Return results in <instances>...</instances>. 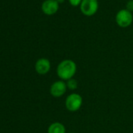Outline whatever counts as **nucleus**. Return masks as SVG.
<instances>
[{
    "instance_id": "8",
    "label": "nucleus",
    "mask_w": 133,
    "mask_h": 133,
    "mask_svg": "<svg viewBox=\"0 0 133 133\" xmlns=\"http://www.w3.org/2000/svg\"><path fill=\"white\" fill-rule=\"evenodd\" d=\"M48 133H66V128L62 123L54 122L49 126Z\"/></svg>"
},
{
    "instance_id": "11",
    "label": "nucleus",
    "mask_w": 133,
    "mask_h": 133,
    "mask_svg": "<svg viewBox=\"0 0 133 133\" xmlns=\"http://www.w3.org/2000/svg\"><path fill=\"white\" fill-rule=\"evenodd\" d=\"M82 0H69V3L72 6H80Z\"/></svg>"
},
{
    "instance_id": "3",
    "label": "nucleus",
    "mask_w": 133,
    "mask_h": 133,
    "mask_svg": "<svg viewBox=\"0 0 133 133\" xmlns=\"http://www.w3.org/2000/svg\"><path fill=\"white\" fill-rule=\"evenodd\" d=\"M115 21L117 24L121 28H128L129 27L133 21L132 13L129 12L126 9L119 10L115 17Z\"/></svg>"
},
{
    "instance_id": "4",
    "label": "nucleus",
    "mask_w": 133,
    "mask_h": 133,
    "mask_svg": "<svg viewBox=\"0 0 133 133\" xmlns=\"http://www.w3.org/2000/svg\"><path fill=\"white\" fill-rule=\"evenodd\" d=\"M99 9L98 0H82L80 10L86 17H92L96 14Z\"/></svg>"
},
{
    "instance_id": "7",
    "label": "nucleus",
    "mask_w": 133,
    "mask_h": 133,
    "mask_svg": "<svg viewBox=\"0 0 133 133\" xmlns=\"http://www.w3.org/2000/svg\"><path fill=\"white\" fill-rule=\"evenodd\" d=\"M59 10V3L56 0H45L42 5V10L46 15H53Z\"/></svg>"
},
{
    "instance_id": "2",
    "label": "nucleus",
    "mask_w": 133,
    "mask_h": 133,
    "mask_svg": "<svg viewBox=\"0 0 133 133\" xmlns=\"http://www.w3.org/2000/svg\"><path fill=\"white\" fill-rule=\"evenodd\" d=\"M83 103V99L78 93H71L65 100L66 108L71 112H75L80 110Z\"/></svg>"
},
{
    "instance_id": "5",
    "label": "nucleus",
    "mask_w": 133,
    "mask_h": 133,
    "mask_svg": "<svg viewBox=\"0 0 133 133\" xmlns=\"http://www.w3.org/2000/svg\"><path fill=\"white\" fill-rule=\"evenodd\" d=\"M68 89L66 84L64 81L59 80L54 82L50 86V94L55 98H59L63 96Z\"/></svg>"
},
{
    "instance_id": "10",
    "label": "nucleus",
    "mask_w": 133,
    "mask_h": 133,
    "mask_svg": "<svg viewBox=\"0 0 133 133\" xmlns=\"http://www.w3.org/2000/svg\"><path fill=\"white\" fill-rule=\"evenodd\" d=\"M126 10L129 12H133V0H129L126 4Z\"/></svg>"
},
{
    "instance_id": "9",
    "label": "nucleus",
    "mask_w": 133,
    "mask_h": 133,
    "mask_svg": "<svg viewBox=\"0 0 133 133\" xmlns=\"http://www.w3.org/2000/svg\"><path fill=\"white\" fill-rule=\"evenodd\" d=\"M66 87H68V89H69L71 90H75L78 87V82L74 78L68 80V81H66Z\"/></svg>"
},
{
    "instance_id": "12",
    "label": "nucleus",
    "mask_w": 133,
    "mask_h": 133,
    "mask_svg": "<svg viewBox=\"0 0 133 133\" xmlns=\"http://www.w3.org/2000/svg\"><path fill=\"white\" fill-rule=\"evenodd\" d=\"M56 1L59 4H61V3H63L65 1V0H56Z\"/></svg>"
},
{
    "instance_id": "1",
    "label": "nucleus",
    "mask_w": 133,
    "mask_h": 133,
    "mask_svg": "<svg viewBox=\"0 0 133 133\" xmlns=\"http://www.w3.org/2000/svg\"><path fill=\"white\" fill-rule=\"evenodd\" d=\"M77 72V64L72 59L62 60L56 68V74L62 81H68L74 78Z\"/></svg>"
},
{
    "instance_id": "6",
    "label": "nucleus",
    "mask_w": 133,
    "mask_h": 133,
    "mask_svg": "<svg viewBox=\"0 0 133 133\" xmlns=\"http://www.w3.org/2000/svg\"><path fill=\"white\" fill-rule=\"evenodd\" d=\"M35 71L39 75H46L51 69V63L46 58H40L35 65Z\"/></svg>"
}]
</instances>
